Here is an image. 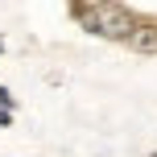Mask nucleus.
Wrapping results in <instances>:
<instances>
[{"label": "nucleus", "mask_w": 157, "mask_h": 157, "mask_svg": "<svg viewBox=\"0 0 157 157\" xmlns=\"http://www.w3.org/2000/svg\"><path fill=\"white\" fill-rule=\"evenodd\" d=\"M75 13H78V21H83V29H87V33H95V37H108V41H128V33L141 25L124 4H116V0L78 4Z\"/></svg>", "instance_id": "nucleus-1"}, {"label": "nucleus", "mask_w": 157, "mask_h": 157, "mask_svg": "<svg viewBox=\"0 0 157 157\" xmlns=\"http://www.w3.org/2000/svg\"><path fill=\"white\" fill-rule=\"evenodd\" d=\"M132 54H157V21H141L124 41Z\"/></svg>", "instance_id": "nucleus-2"}, {"label": "nucleus", "mask_w": 157, "mask_h": 157, "mask_svg": "<svg viewBox=\"0 0 157 157\" xmlns=\"http://www.w3.org/2000/svg\"><path fill=\"white\" fill-rule=\"evenodd\" d=\"M0 108H13V95H8V87H0Z\"/></svg>", "instance_id": "nucleus-3"}, {"label": "nucleus", "mask_w": 157, "mask_h": 157, "mask_svg": "<svg viewBox=\"0 0 157 157\" xmlns=\"http://www.w3.org/2000/svg\"><path fill=\"white\" fill-rule=\"evenodd\" d=\"M8 120H13V112H8V108H0V128H4Z\"/></svg>", "instance_id": "nucleus-4"}, {"label": "nucleus", "mask_w": 157, "mask_h": 157, "mask_svg": "<svg viewBox=\"0 0 157 157\" xmlns=\"http://www.w3.org/2000/svg\"><path fill=\"white\" fill-rule=\"evenodd\" d=\"M0 50H4V41H0Z\"/></svg>", "instance_id": "nucleus-5"}]
</instances>
